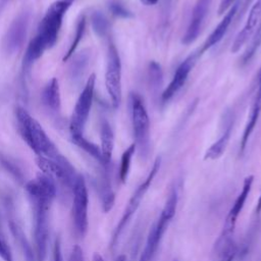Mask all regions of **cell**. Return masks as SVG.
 Listing matches in <instances>:
<instances>
[{"mask_svg": "<svg viewBox=\"0 0 261 261\" xmlns=\"http://www.w3.org/2000/svg\"><path fill=\"white\" fill-rule=\"evenodd\" d=\"M18 130L22 139L38 156L55 158L59 153L40 123L22 108H17Z\"/></svg>", "mask_w": 261, "mask_h": 261, "instance_id": "1", "label": "cell"}, {"mask_svg": "<svg viewBox=\"0 0 261 261\" xmlns=\"http://www.w3.org/2000/svg\"><path fill=\"white\" fill-rule=\"evenodd\" d=\"M132 121L134 127L135 144L139 150V154L145 158L148 155L150 147V121L144 101L137 93L129 96Z\"/></svg>", "mask_w": 261, "mask_h": 261, "instance_id": "2", "label": "cell"}, {"mask_svg": "<svg viewBox=\"0 0 261 261\" xmlns=\"http://www.w3.org/2000/svg\"><path fill=\"white\" fill-rule=\"evenodd\" d=\"M34 210L35 245L37 261H45L48 243V213L51 201L46 199H30Z\"/></svg>", "mask_w": 261, "mask_h": 261, "instance_id": "3", "label": "cell"}, {"mask_svg": "<svg viewBox=\"0 0 261 261\" xmlns=\"http://www.w3.org/2000/svg\"><path fill=\"white\" fill-rule=\"evenodd\" d=\"M36 163L42 173L53 178L55 182L57 181L72 189L79 174L75 173L73 166L65 157L60 154L53 159L45 156H37Z\"/></svg>", "mask_w": 261, "mask_h": 261, "instance_id": "4", "label": "cell"}, {"mask_svg": "<svg viewBox=\"0 0 261 261\" xmlns=\"http://www.w3.org/2000/svg\"><path fill=\"white\" fill-rule=\"evenodd\" d=\"M71 4L68 0H58L51 4L46 11L40 27L38 36L41 37L46 48H51L57 41L58 32L62 22V17Z\"/></svg>", "mask_w": 261, "mask_h": 261, "instance_id": "5", "label": "cell"}, {"mask_svg": "<svg viewBox=\"0 0 261 261\" xmlns=\"http://www.w3.org/2000/svg\"><path fill=\"white\" fill-rule=\"evenodd\" d=\"M95 81L96 75L93 73L88 79L85 88L83 89L72 112L70 123H69V129L71 138H76L80 136H83V130L86 124V121L88 119L93 97H94V89H95Z\"/></svg>", "mask_w": 261, "mask_h": 261, "instance_id": "6", "label": "cell"}, {"mask_svg": "<svg viewBox=\"0 0 261 261\" xmlns=\"http://www.w3.org/2000/svg\"><path fill=\"white\" fill-rule=\"evenodd\" d=\"M160 163H161V159L160 157H157L156 160L154 161V164L150 170V172L148 173L147 177L145 178V180L137 188V190L135 191V193L133 194V196L130 197L124 211L123 214L118 222V224L116 225V228L114 230L113 237H112V241H111V246H115L116 242L118 241L119 236L121 234L123 228L125 227V225L128 223V221L130 220V218L133 217V215L136 213V211L138 210L143 198L145 197V194L147 193L149 187L151 186L155 175L157 174L159 168H160Z\"/></svg>", "mask_w": 261, "mask_h": 261, "instance_id": "7", "label": "cell"}, {"mask_svg": "<svg viewBox=\"0 0 261 261\" xmlns=\"http://www.w3.org/2000/svg\"><path fill=\"white\" fill-rule=\"evenodd\" d=\"M105 86L114 108L121 102V63L118 52L113 44L108 47Z\"/></svg>", "mask_w": 261, "mask_h": 261, "instance_id": "8", "label": "cell"}, {"mask_svg": "<svg viewBox=\"0 0 261 261\" xmlns=\"http://www.w3.org/2000/svg\"><path fill=\"white\" fill-rule=\"evenodd\" d=\"M72 217L76 232L80 236H85L88 229V190L86 181L82 175H77L72 187Z\"/></svg>", "mask_w": 261, "mask_h": 261, "instance_id": "9", "label": "cell"}, {"mask_svg": "<svg viewBox=\"0 0 261 261\" xmlns=\"http://www.w3.org/2000/svg\"><path fill=\"white\" fill-rule=\"evenodd\" d=\"M29 19V13L21 12L10 23L3 39V47L8 54H12L15 51H18L22 46L27 36Z\"/></svg>", "mask_w": 261, "mask_h": 261, "instance_id": "10", "label": "cell"}, {"mask_svg": "<svg viewBox=\"0 0 261 261\" xmlns=\"http://www.w3.org/2000/svg\"><path fill=\"white\" fill-rule=\"evenodd\" d=\"M212 0H197L193 11L192 16L190 19V23L188 25L187 32L182 37V43L186 45H189L193 43L199 36L201 32L202 24L204 22V19L209 11L210 5Z\"/></svg>", "mask_w": 261, "mask_h": 261, "instance_id": "11", "label": "cell"}, {"mask_svg": "<svg viewBox=\"0 0 261 261\" xmlns=\"http://www.w3.org/2000/svg\"><path fill=\"white\" fill-rule=\"evenodd\" d=\"M253 181H254V176L253 175H248L244 179L242 191L239 194V196L237 197V199H236L232 207L230 208V210H229V212L227 214V217L225 219V222H224V225H223V229H222V233L228 234V236L232 234V232L234 230V227H236L237 219H238L240 213L242 212V210H243V208L245 206L246 200H247V198H248V196H249V194L251 192Z\"/></svg>", "mask_w": 261, "mask_h": 261, "instance_id": "12", "label": "cell"}, {"mask_svg": "<svg viewBox=\"0 0 261 261\" xmlns=\"http://www.w3.org/2000/svg\"><path fill=\"white\" fill-rule=\"evenodd\" d=\"M196 61V55H190L185 61H182L179 66L176 68L173 77L169 85L166 87V89L162 93V100L167 101L171 99L185 85L187 82V79L195 64Z\"/></svg>", "mask_w": 261, "mask_h": 261, "instance_id": "13", "label": "cell"}, {"mask_svg": "<svg viewBox=\"0 0 261 261\" xmlns=\"http://www.w3.org/2000/svg\"><path fill=\"white\" fill-rule=\"evenodd\" d=\"M260 19H261V0H256V2L253 4L249 12V16L247 18V21L244 28L240 31V33L237 35L233 41V44L230 49L232 53L238 52L241 49V47L249 40V38L254 33Z\"/></svg>", "mask_w": 261, "mask_h": 261, "instance_id": "14", "label": "cell"}, {"mask_svg": "<svg viewBox=\"0 0 261 261\" xmlns=\"http://www.w3.org/2000/svg\"><path fill=\"white\" fill-rule=\"evenodd\" d=\"M169 222V220H166L161 216L159 217L158 221L152 226V228L149 231L145 248L141 254L139 261H151L153 259L159 247L162 236L164 234Z\"/></svg>", "mask_w": 261, "mask_h": 261, "instance_id": "15", "label": "cell"}, {"mask_svg": "<svg viewBox=\"0 0 261 261\" xmlns=\"http://www.w3.org/2000/svg\"><path fill=\"white\" fill-rule=\"evenodd\" d=\"M260 112H261V82L259 83V86H258V89H257L256 95L254 97V101H253V104H252V107H251V110H250V113L248 116V120H247L244 133L242 136V140H241V152L242 153L244 152V150L247 146V143L249 141V138L256 126Z\"/></svg>", "mask_w": 261, "mask_h": 261, "instance_id": "16", "label": "cell"}, {"mask_svg": "<svg viewBox=\"0 0 261 261\" xmlns=\"http://www.w3.org/2000/svg\"><path fill=\"white\" fill-rule=\"evenodd\" d=\"M238 3H233L232 6L229 8V10L225 13V15L223 16V18L220 20V22L217 24V27L214 29V31L211 33V35L207 38L206 42L204 43V46L202 48V52L205 50L210 49L211 47H213L214 45H216L225 35L229 24L231 23L233 16L237 12L238 9Z\"/></svg>", "mask_w": 261, "mask_h": 261, "instance_id": "17", "label": "cell"}, {"mask_svg": "<svg viewBox=\"0 0 261 261\" xmlns=\"http://www.w3.org/2000/svg\"><path fill=\"white\" fill-rule=\"evenodd\" d=\"M42 100L45 106L52 110L58 111L60 109L61 98H60V89L57 79L53 77L44 88L42 93Z\"/></svg>", "mask_w": 261, "mask_h": 261, "instance_id": "18", "label": "cell"}, {"mask_svg": "<svg viewBox=\"0 0 261 261\" xmlns=\"http://www.w3.org/2000/svg\"><path fill=\"white\" fill-rule=\"evenodd\" d=\"M231 127H232V122L229 121V123L225 126L224 132L222 133V135L220 136V138L215 141L205 152L204 155V159L205 160H215L218 159L219 157H221V155L224 153L228 142H229V138H230V134H231Z\"/></svg>", "mask_w": 261, "mask_h": 261, "instance_id": "19", "label": "cell"}, {"mask_svg": "<svg viewBox=\"0 0 261 261\" xmlns=\"http://www.w3.org/2000/svg\"><path fill=\"white\" fill-rule=\"evenodd\" d=\"M100 139H101V148L100 149L102 152L104 164L107 165L111 160L113 147H114L113 130L107 121H103L101 124Z\"/></svg>", "mask_w": 261, "mask_h": 261, "instance_id": "20", "label": "cell"}, {"mask_svg": "<svg viewBox=\"0 0 261 261\" xmlns=\"http://www.w3.org/2000/svg\"><path fill=\"white\" fill-rule=\"evenodd\" d=\"M47 49L45 43L40 36H36L29 44L24 57H23V66L25 68L30 67L35 60H37L43 54L44 50Z\"/></svg>", "mask_w": 261, "mask_h": 261, "instance_id": "21", "label": "cell"}, {"mask_svg": "<svg viewBox=\"0 0 261 261\" xmlns=\"http://www.w3.org/2000/svg\"><path fill=\"white\" fill-rule=\"evenodd\" d=\"M88 64H89V53L88 52L83 51V52L76 54L73 57V59L70 63V66H69L70 77L73 81L80 80L84 75Z\"/></svg>", "mask_w": 261, "mask_h": 261, "instance_id": "22", "label": "cell"}, {"mask_svg": "<svg viewBox=\"0 0 261 261\" xmlns=\"http://www.w3.org/2000/svg\"><path fill=\"white\" fill-rule=\"evenodd\" d=\"M99 194H100L103 210L107 213L112 209L114 205L115 196L109 181L106 178H103L99 184Z\"/></svg>", "mask_w": 261, "mask_h": 261, "instance_id": "23", "label": "cell"}, {"mask_svg": "<svg viewBox=\"0 0 261 261\" xmlns=\"http://www.w3.org/2000/svg\"><path fill=\"white\" fill-rule=\"evenodd\" d=\"M72 142L77 145L80 148H82L83 150H85L87 153H89L92 157H94L96 160H98L100 163L104 164V160H103V156H102V152L101 149L94 143L89 142L88 140H86L83 136L76 137V138H71Z\"/></svg>", "mask_w": 261, "mask_h": 261, "instance_id": "24", "label": "cell"}, {"mask_svg": "<svg viewBox=\"0 0 261 261\" xmlns=\"http://www.w3.org/2000/svg\"><path fill=\"white\" fill-rule=\"evenodd\" d=\"M136 144H132L121 155V160H120V168H119V178L122 182H125L127 179V175L129 172L130 168V163H132V158L135 154L136 151Z\"/></svg>", "mask_w": 261, "mask_h": 261, "instance_id": "25", "label": "cell"}, {"mask_svg": "<svg viewBox=\"0 0 261 261\" xmlns=\"http://www.w3.org/2000/svg\"><path fill=\"white\" fill-rule=\"evenodd\" d=\"M10 227H11V231L13 232L15 238L17 239V241H18V243H19V245H20V247L23 251V254L25 255L27 261H35L31 246L29 245L27 239L24 238L25 236H23V232L20 229V227H18L15 223H10Z\"/></svg>", "mask_w": 261, "mask_h": 261, "instance_id": "26", "label": "cell"}, {"mask_svg": "<svg viewBox=\"0 0 261 261\" xmlns=\"http://www.w3.org/2000/svg\"><path fill=\"white\" fill-rule=\"evenodd\" d=\"M260 45H261V19L259 20V22L257 24V29H255V31H254V35H253L252 41H251L248 49L246 50V52L243 55L244 63L248 62L253 57V55L256 53V51L260 47Z\"/></svg>", "mask_w": 261, "mask_h": 261, "instance_id": "27", "label": "cell"}, {"mask_svg": "<svg viewBox=\"0 0 261 261\" xmlns=\"http://www.w3.org/2000/svg\"><path fill=\"white\" fill-rule=\"evenodd\" d=\"M177 204V193L175 189H172L168 195V198L164 204V207L161 211V217L165 218L166 220H171L175 214Z\"/></svg>", "mask_w": 261, "mask_h": 261, "instance_id": "28", "label": "cell"}, {"mask_svg": "<svg viewBox=\"0 0 261 261\" xmlns=\"http://www.w3.org/2000/svg\"><path fill=\"white\" fill-rule=\"evenodd\" d=\"M85 27H86V18L85 16H82L77 22V25H76V30H75V35H74V38H73V41L68 49V51L66 52V54L64 55L63 57V61H66L68 60L72 54L74 53L77 45L80 44L82 38H83V35H84V32H85Z\"/></svg>", "mask_w": 261, "mask_h": 261, "instance_id": "29", "label": "cell"}, {"mask_svg": "<svg viewBox=\"0 0 261 261\" xmlns=\"http://www.w3.org/2000/svg\"><path fill=\"white\" fill-rule=\"evenodd\" d=\"M92 27L98 36H104L108 29V21L101 12H95L92 15Z\"/></svg>", "mask_w": 261, "mask_h": 261, "instance_id": "30", "label": "cell"}, {"mask_svg": "<svg viewBox=\"0 0 261 261\" xmlns=\"http://www.w3.org/2000/svg\"><path fill=\"white\" fill-rule=\"evenodd\" d=\"M110 10L112 11L113 14L117 15V16H121V17H129L132 16V13L125 9L123 6H121L120 4L117 3H113L110 5Z\"/></svg>", "mask_w": 261, "mask_h": 261, "instance_id": "31", "label": "cell"}, {"mask_svg": "<svg viewBox=\"0 0 261 261\" xmlns=\"http://www.w3.org/2000/svg\"><path fill=\"white\" fill-rule=\"evenodd\" d=\"M68 261H85L83 249L79 245H75L72 248Z\"/></svg>", "mask_w": 261, "mask_h": 261, "instance_id": "32", "label": "cell"}, {"mask_svg": "<svg viewBox=\"0 0 261 261\" xmlns=\"http://www.w3.org/2000/svg\"><path fill=\"white\" fill-rule=\"evenodd\" d=\"M0 257L4 261H12L11 252H10L8 246L6 245V243L1 239H0Z\"/></svg>", "mask_w": 261, "mask_h": 261, "instance_id": "33", "label": "cell"}, {"mask_svg": "<svg viewBox=\"0 0 261 261\" xmlns=\"http://www.w3.org/2000/svg\"><path fill=\"white\" fill-rule=\"evenodd\" d=\"M53 261H63L62 254H61V247L59 240H56L54 245V251H53Z\"/></svg>", "mask_w": 261, "mask_h": 261, "instance_id": "34", "label": "cell"}, {"mask_svg": "<svg viewBox=\"0 0 261 261\" xmlns=\"http://www.w3.org/2000/svg\"><path fill=\"white\" fill-rule=\"evenodd\" d=\"M234 1L236 0H221L220 4H219V8H218V13L219 14L224 13L227 9H229L232 6Z\"/></svg>", "mask_w": 261, "mask_h": 261, "instance_id": "35", "label": "cell"}, {"mask_svg": "<svg viewBox=\"0 0 261 261\" xmlns=\"http://www.w3.org/2000/svg\"><path fill=\"white\" fill-rule=\"evenodd\" d=\"M234 256H236V251H233V252L229 253L228 255L222 257V258L220 259V261H232L233 258H234Z\"/></svg>", "mask_w": 261, "mask_h": 261, "instance_id": "36", "label": "cell"}, {"mask_svg": "<svg viewBox=\"0 0 261 261\" xmlns=\"http://www.w3.org/2000/svg\"><path fill=\"white\" fill-rule=\"evenodd\" d=\"M92 261H104V259H103V257H102L98 252H95V253L93 254Z\"/></svg>", "mask_w": 261, "mask_h": 261, "instance_id": "37", "label": "cell"}, {"mask_svg": "<svg viewBox=\"0 0 261 261\" xmlns=\"http://www.w3.org/2000/svg\"><path fill=\"white\" fill-rule=\"evenodd\" d=\"M144 5H155L159 0H140Z\"/></svg>", "mask_w": 261, "mask_h": 261, "instance_id": "38", "label": "cell"}, {"mask_svg": "<svg viewBox=\"0 0 261 261\" xmlns=\"http://www.w3.org/2000/svg\"><path fill=\"white\" fill-rule=\"evenodd\" d=\"M261 212V194H260V197L257 201V206H256V213L259 214Z\"/></svg>", "mask_w": 261, "mask_h": 261, "instance_id": "39", "label": "cell"}, {"mask_svg": "<svg viewBox=\"0 0 261 261\" xmlns=\"http://www.w3.org/2000/svg\"><path fill=\"white\" fill-rule=\"evenodd\" d=\"M115 261H126V257L124 255H119Z\"/></svg>", "mask_w": 261, "mask_h": 261, "instance_id": "40", "label": "cell"}, {"mask_svg": "<svg viewBox=\"0 0 261 261\" xmlns=\"http://www.w3.org/2000/svg\"><path fill=\"white\" fill-rule=\"evenodd\" d=\"M7 1H8V0H0V8H1L3 5H5Z\"/></svg>", "mask_w": 261, "mask_h": 261, "instance_id": "41", "label": "cell"}, {"mask_svg": "<svg viewBox=\"0 0 261 261\" xmlns=\"http://www.w3.org/2000/svg\"><path fill=\"white\" fill-rule=\"evenodd\" d=\"M261 82V69H260V72H259V83Z\"/></svg>", "mask_w": 261, "mask_h": 261, "instance_id": "42", "label": "cell"}, {"mask_svg": "<svg viewBox=\"0 0 261 261\" xmlns=\"http://www.w3.org/2000/svg\"><path fill=\"white\" fill-rule=\"evenodd\" d=\"M68 1H71V0H68Z\"/></svg>", "mask_w": 261, "mask_h": 261, "instance_id": "43", "label": "cell"}]
</instances>
